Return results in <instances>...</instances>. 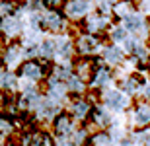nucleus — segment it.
Instances as JSON below:
<instances>
[{"label":"nucleus","instance_id":"2","mask_svg":"<svg viewBox=\"0 0 150 146\" xmlns=\"http://www.w3.org/2000/svg\"><path fill=\"white\" fill-rule=\"evenodd\" d=\"M68 18L64 16V12L61 10H47L43 12V29L51 31V33H62L67 29Z\"/></svg>","mask_w":150,"mask_h":146},{"label":"nucleus","instance_id":"14","mask_svg":"<svg viewBox=\"0 0 150 146\" xmlns=\"http://www.w3.org/2000/svg\"><path fill=\"white\" fill-rule=\"evenodd\" d=\"M129 37V31L125 29V25H113L111 28V41L115 43H125V39Z\"/></svg>","mask_w":150,"mask_h":146},{"label":"nucleus","instance_id":"15","mask_svg":"<svg viewBox=\"0 0 150 146\" xmlns=\"http://www.w3.org/2000/svg\"><path fill=\"white\" fill-rule=\"evenodd\" d=\"M64 94H67V90H64V86H62L61 82H55V80H51L49 96L53 97V99H57V101H61L62 97H64Z\"/></svg>","mask_w":150,"mask_h":146},{"label":"nucleus","instance_id":"16","mask_svg":"<svg viewBox=\"0 0 150 146\" xmlns=\"http://www.w3.org/2000/svg\"><path fill=\"white\" fill-rule=\"evenodd\" d=\"M22 55H23V51L20 49V47H18V45H12L10 49L6 51V59H4V61L8 62V64H16V62L20 61V56H22Z\"/></svg>","mask_w":150,"mask_h":146},{"label":"nucleus","instance_id":"28","mask_svg":"<svg viewBox=\"0 0 150 146\" xmlns=\"http://www.w3.org/2000/svg\"><path fill=\"white\" fill-rule=\"evenodd\" d=\"M0 130H2V133H8V130H10V123H8V121H0Z\"/></svg>","mask_w":150,"mask_h":146},{"label":"nucleus","instance_id":"22","mask_svg":"<svg viewBox=\"0 0 150 146\" xmlns=\"http://www.w3.org/2000/svg\"><path fill=\"white\" fill-rule=\"evenodd\" d=\"M72 113L78 119H82L84 115L88 113V103H86V101H78V103H74L72 105Z\"/></svg>","mask_w":150,"mask_h":146},{"label":"nucleus","instance_id":"26","mask_svg":"<svg viewBox=\"0 0 150 146\" xmlns=\"http://www.w3.org/2000/svg\"><path fill=\"white\" fill-rule=\"evenodd\" d=\"M137 86H139V82L134 78H129L127 82H125V90L129 92V94H133V92H137Z\"/></svg>","mask_w":150,"mask_h":146},{"label":"nucleus","instance_id":"7","mask_svg":"<svg viewBox=\"0 0 150 146\" xmlns=\"http://www.w3.org/2000/svg\"><path fill=\"white\" fill-rule=\"evenodd\" d=\"M74 49H76V45H74V41L70 39V37H61V39L55 41V56L57 59L68 61V59L72 56Z\"/></svg>","mask_w":150,"mask_h":146},{"label":"nucleus","instance_id":"21","mask_svg":"<svg viewBox=\"0 0 150 146\" xmlns=\"http://www.w3.org/2000/svg\"><path fill=\"white\" fill-rule=\"evenodd\" d=\"M117 2H119V0H96V6H98L100 12L109 14V12H113V6H115Z\"/></svg>","mask_w":150,"mask_h":146},{"label":"nucleus","instance_id":"17","mask_svg":"<svg viewBox=\"0 0 150 146\" xmlns=\"http://www.w3.org/2000/svg\"><path fill=\"white\" fill-rule=\"evenodd\" d=\"M76 76H80V78H88L90 74H92V62H88V59H82V61L76 64Z\"/></svg>","mask_w":150,"mask_h":146},{"label":"nucleus","instance_id":"6","mask_svg":"<svg viewBox=\"0 0 150 146\" xmlns=\"http://www.w3.org/2000/svg\"><path fill=\"white\" fill-rule=\"evenodd\" d=\"M74 45H76V51L80 53V55H92L98 47H100V39L96 37V35H92V33H82V35H78L76 37V41H74Z\"/></svg>","mask_w":150,"mask_h":146},{"label":"nucleus","instance_id":"10","mask_svg":"<svg viewBox=\"0 0 150 146\" xmlns=\"http://www.w3.org/2000/svg\"><path fill=\"white\" fill-rule=\"evenodd\" d=\"M103 101H105L109 107H113V109L125 107V97H123V94H119V90H107L105 94H103Z\"/></svg>","mask_w":150,"mask_h":146},{"label":"nucleus","instance_id":"20","mask_svg":"<svg viewBox=\"0 0 150 146\" xmlns=\"http://www.w3.org/2000/svg\"><path fill=\"white\" fill-rule=\"evenodd\" d=\"M109 78H111V74H109L107 68H98L96 70V84L98 86H105L109 82Z\"/></svg>","mask_w":150,"mask_h":146},{"label":"nucleus","instance_id":"25","mask_svg":"<svg viewBox=\"0 0 150 146\" xmlns=\"http://www.w3.org/2000/svg\"><path fill=\"white\" fill-rule=\"evenodd\" d=\"M43 2L49 10H62V6H64L67 0H43Z\"/></svg>","mask_w":150,"mask_h":146},{"label":"nucleus","instance_id":"13","mask_svg":"<svg viewBox=\"0 0 150 146\" xmlns=\"http://www.w3.org/2000/svg\"><path fill=\"white\" fill-rule=\"evenodd\" d=\"M133 121L139 125V127L150 123V105H146V103H140V105L137 107L134 115H133Z\"/></svg>","mask_w":150,"mask_h":146},{"label":"nucleus","instance_id":"29","mask_svg":"<svg viewBox=\"0 0 150 146\" xmlns=\"http://www.w3.org/2000/svg\"><path fill=\"white\" fill-rule=\"evenodd\" d=\"M96 142L98 144H107V136H96Z\"/></svg>","mask_w":150,"mask_h":146},{"label":"nucleus","instance_id":"8","mask_svg":"<svg viewBox=\"0 0 150 146\" xmlns=\"http://www.w3.org/2000/svg\"><path fill=\"white\" fill-rule=\"evenodd\" d=\"M22 74L29 80H41L43 74H45L43 64L39 61H35V59H28V61L22 64Z\"/></svg>","mask_w":150,"mask_h":146},{"label":"nucleus","instance_id":"18","mask_svg":"<svg viewBox=\"0 0 150 146\" xmlns=\"http://www.w3.org/2000/svg\"><path fill=\"white\" fill-rule=\"evenodd\" d=\"M14 86H16L14 72H2L0 74V88H14Z\"/></svg>","mask_w":150,"mask_h":146},{"label":"nucleus","instance_id":"5","mask_svg":"<svg viewBox=\"0 0 150 146\" xmlns=\"http://www.w3.org/2000/svg\"><path fill=\"white\" fill-rule=\"evenodd\" d=\"M22 20L16 16V14H10V16H4L2 20H0V31L6 35V37H10V39H14V37H18V35L22 33Z\"/></svg>","mask_w":150,"mask_h":146},{"label":"nucleus","instance_id":"1","mask_svg":"<svg viewBox=\"0 0 150 146\" xmlns=\"http://www.w3.org/2000/svg\"><path fill=\"white\" fill-rule=\"evenodd\" d=\"M94 6L96 0H67L62 6V12L68 18V22H80L94 12Z\"/></svg>","mask_w":150,"mask_h":146},{"label":"nucleus","instance_id":"12","mask_svg":"<svg viewBox=\"0 0 150 146\" xmlns=\"http://www.w3.org/2000/svg\"><path fill=\"white\" fill-rule=\"evenodd\" d=\"M137 8H134V0H119L115 6H113V14H115L117 18H127L131 12H134Z\"/></svg>","mask_w":150,"mask_h":146},{"label":"nucleus","instance_id":"27","mask_svg":"<svg viewBox=\"0 0 150 146\" xmlns=\"http://www.w3.org/2000/svg\"><path fill=\"white\" fill-rule=\"evenodd\" d=\"M57 146H72V140H67L64 136H61L59 142H57Z\"/></svg>","mask_w":150,"mask_h":146},{"label":"nucleus","instance_id":"3","mask_svg":"<svg viewBox=\"0 0 150 146\" xmlns=\"http://www.w3.org/2000/svg\"><path fill=\"white\" fill-rule=\"evenodd\" d=\"M109 16L103 14V12H92L90 16H86L84 20V29L92 35H98V33H103L105 29H109Z\"/></svg>","mask_w":150,"mask_h":146},{"label":"nucleus","instance_id":"23","mask_svg":"<svg viewBox=\"0 0 150 146\" xmlns=\"http://www.w3.org/2000/svg\"><path fill=\"white\" fill-rule=\"evenodd\" d=\"M68 86H70V90L74 92H82L84 90V82L80 76H76V74H72L70 78H68Z\"/></svg>","mask_w":150,"mask_h":146},{"label":"nucleus","instance_id":"19","mask_svg":"<svg viewBox=\"0 0 150 146\" xmlns=\"http://www.w3.org/2000/svg\"><path fill=\"white\" fill-rule=\"evenodd\" d=\"M16 10V2L14 0H0V16H10Z\"/></svg>","mask_w":150,"mask_h":146},{"label":"nucleus","instance_id":"4","mask_svg":"<svg viewBox=\"0 0 150 146\" xmlns=\"http://www.w3.org/2000/svg\"><path fill=\"white\" fill-rule=\"evenodd\" d=\"M123 25L129 33L133 35H146L148 33V22L144 20V16L140 12H131L127 18H123Z\"/></svg>","mask_w":150,"mask_h":146},{"label":"nucleus","instance_id":"24","mask_svg":"<svg viewBox=\"0 0 150 146\" xmlns=\"http://www.w3.org/2000/svg\"><path fill=\"white\" fill-rule=\"evenodd\" d=\"M68 129H70V121H68V117H61L59 121H57V133H59V135H64Z\"/></svg>","mask_w":150,"mask_h":146},{"label":"nucleus","instance_id":"11","mask_svg":"<svg viewBox=\"0 0 150 146\" xmlns=\"http://www.w3.org/2000/svg\"><path fill=\"white\" fill-rule=\"evenodd\" d=\"M37 56H41L43 61L53 59L55 56V41L53 39H43L37 43Z\"/></svg>","mask_w":150,"mask_h":146},{"label":"nucleus","instance_id":"9","mask_svg":"<svg viewBox=\"0 0 150 146\" xmlns=\"http://www.w3.org/2000/svg\"><path fill=\"white\" fill-rule=\"evenodd\" d=\"M101 59H103L107 64L117 66V64H121V62H123V51L119 49L117 43H113V45H105L103 49H101Z\"/></svg>","mask_w":150,"mask_h":146}]
</instances>
